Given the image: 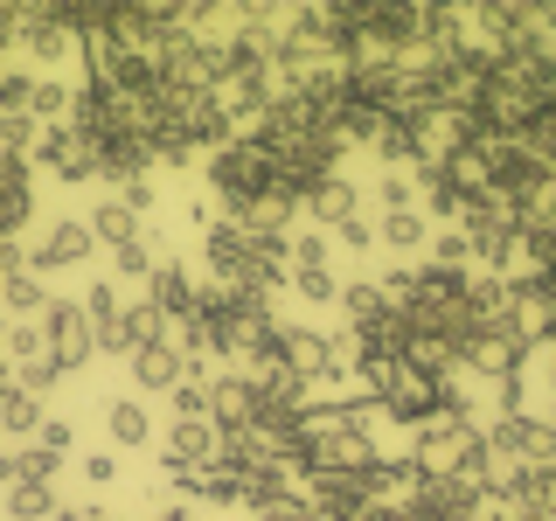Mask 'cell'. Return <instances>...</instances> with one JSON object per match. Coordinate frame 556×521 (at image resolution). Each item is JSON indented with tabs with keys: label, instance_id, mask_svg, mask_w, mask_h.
<instances>
[{
	"label": "cell",
	"instance_id": "6da1fadb",
	"mask_svg": "<svg viewBox=\"0 0 556 521\" xmlns=\"http://www.w3.org/2000/svg\"><path fill=\"white\" fill-rule=\"evenodd\" d=\"M202 181H208V195L223 202V216H237V208L271 195V161H265L257 139H230V147H216L202 161Z\"/></svg>",
	"mask_w": 556,
	"mask_h": 521
},
{
	"label": "cell",
	"instance_id": "7a4b0ae2",
	"mask_svg": "<svg viewBox=\"0 0 556 521\" xmlns=\"http://www.w3.org/2000/svg\"><path fill=\"white\" fill-rule=\"evenodd\" d=\"M35 327H42V347H49V361H56L63 376H77V369H91V361H98L91 320H84V306H77V300H49Z\"/></svg>",
	"mask_w": 556,
	"mask_h": 521
},
{
	"label": "cell",
	"instance_id": "3957f363",
	"mask_svg": "<svg viewBox=\"0 0 556 521\" xmlns=\"http://www.w3.org/2000/svg\"><path fill=\"white\" fill-rule=\"evenodd\" d=\"M278 369H292L306 390L341 376V341L320 334V327H278Z\"/></svg>",
	"mask_w": 556,
	"mask_h": 521
},
{
	"label": "cell",
	"instance_id": "277c9868",
	"mask_svg": "<svg viewBox=\"0 0 556 521\" xmlns=\"http://www.w3.org/2000/svg\"><path fill=\"white\" fill-rule=\"evenodd\" d=\"M473 439H480V424L473 417H452V410H439L431 424H417L410 431V459L425 466V473H452V466L473 452Z\"/></svg>",
	"mask_w": 556,
	"mask_h": 521
},
{
	"label": "cell",
	"instance_id": "5b68a950",
	"mask_svg": "<svg viewBox=\"0 0 556 521\" xmlns=\"http://www.w3.org/2000/svg\"><path fill=\"white\" fill-rule=\"evenodd\" d=\"M28 167L56 174V181H70V188H91V181H98L91 139H77L70 126H42V139H35V153H28Z\"/></svg>",
	"mask_w": 556,
	"mask_h": 521
},
{
	"label": "cell",
	"instance_id": "8992f818",
	"mask_svg": "<svg viewBox=\"0 0 556 521\" xmlns=\"http://www.w3.org/2000/svg\"><path fill=\"white\" fill-rule=\"evenodd\" d=\"M91 257H98V243H91V230H84V216H56L42 237H35L28 271L49 278V271H70V265H91Z\"/></svg>",
	"mask_w": 556,
	"mask_h": 521
},
{
	"label": "cell",
	"instance_id": "52a82bcc",
	"mask_svg": "<svg viewBox=\"0 0 556 521\" xmlns=\"http://www.w3.org/2000/svg\"><path fill=\"white\" fill-rule=\"evenodd\" d=\"M251 396H257V424H292L306 404H313V390L292 369H278V361H265V369H251Z\"/></svg>",
	"mask_w": 556,
	"mask_h": 521
},
{
	"label": "cell",
	"instance_id": "ba28073f",
	"mask_svg": "<svg viewBox=\"0 0 556 521\" xmlns=\"http://www.w3.org/2000/svg\"><path fill=\"white\" fill-rule=\"evenodd\" d=\"M306 514L313 521H362V508H369V486H362V473H313L300 486Z\"/></svg>",
	"mask_w": 556,
	"mask_h": 521
},
{
	"label": "cell",
	"instance_id": "9c48e42d",
	"mask_svg": "<svg viewBox=\"0 0 556 521\" xmlns=\"http://www.w3.org/2000/svg\"><path fill=\"white\" fill-rule=\"evenodd\" d=\"M404 508H410L417 521H480L486 500L473 494V486H459L452 473H431V480H425V486H417V494L404 500Z\"/></svg>",
	"mask_w": 556,
	"mask_h": 521
},
{
	"label": "cell",
	"instance_id": "30bf717a",
	"mask_svg": "<svg viewBox=\"0 0 556 521\" xmlns=\"http://www.w3.org/2000/svg\"><path fill=\"white\" fill-rule=\"evenodd\" d=\"M202 265H208V278H216V285H237L243 265H251V237H243L237 223L208 216V223H202Z\"/></svg>",
	"mask_w": 556,
	"mask_h": 521
},
{
	"label": "cell",
	"instance_id": "8fae6325",
	"mask_svg": "<svg viewBox=\"0 0 556 521\" xmlns=\"http://www.w3.org/2000/svg\"><path fill=\"white\" fill-rule=\"evenodd\" d=\"M35 216V167L0 153V237H22Z\"/></svg>",
	"mask_w": 556,
	"mask_h": 521
},
{
	"label": "cell",
	"instance_id": "7c38bea8",
	"mask_svg": "<svg viewBox=\"0 0 556 521\" xmlns=\"http://www.w3.org/2000/svg\"><path fill=\"white\" fill-rule=\"evenodd\" d=\"M139 300H147V306H153V313H161V320L174 327V320H188V313H195V278H188V265L161 257V271L147 278V292H139Z\"/></svg>",
	"mask_w": 556,
	"mask_h": 521
},
{
	"label": "cell",
	"instance_id": "4fadbf2b",
	"mask_svg": "<svg viewBox=\"0 0 556 521\" xmlns=\"http://www.w3.org/2000/svg\"><path fill=\"white\" fill-rule=\"evenodd\" d=\"M300 216H313V230L327 237V230H341L348 216H362V188L348 181V174H334V181H320V188L306 195V208H300Z\"/></svg>",
	"mask_w": 556,
	"mask_h": 521
},
{
	"label": "cell",
	"instance_id": "5bb4252c",
	"mask_svg": "<svg viewBox=\"0 0 556 521\" xmlns=\"http://www.w3.org/2000/svg\"><path fill=\"white\" fill-rule=\"evenodd\" d=\"M376 243H382L390 257H425L431 216H425V208H390V216H376Z\"/></svg>",
	"mask_w": 556,
	"mask_h": 521
},
{
	"label": "cell",
	"instance_id": "9a60e30c",
	"mask_svg": "<svg viewBox=\"0 0 556 521\" xmlns=\"http://www.w3.org/2000/svg\"><path fill=\"white\" fill-rule=\"evenodd\" d=\"M126 361H132V382H139L147 396H167L174 382H181V355H174L167 341H153V347H132Z\"/></svg>",
	"mask_w": 556,
	"mask_h": 521
},
{
	"label": "cell",
	"instance_id": "2e32d148",
	"mask_svg": "<svg viewBox=\"0 0 556 521\" xmlns=\"http://www.w3.org/2000/svg\"><path fill=\"white\" fill-rule=\"evenodd\" d=\"M104 431H112V452H139L153 439V417H147L139 396H112V404H104Z\"/></svg>",
	"mask_w": 556,
	"mask_h": 521
},
{
	"label": "cell",
	"instance_id": "e0dca14e",
	"mask_svg": "<svg viewBox=\"0 0 556 521\" xmlns=\"http://www.w3.org/2000/svg\"><path fill=\"white\" fill-rule=\"evenodd\" d=\"M161 459H174V466H208V459H216V424H188V417H174Z\"/></svg>",
	"mask_w": 556,
	"mask_h": 521
},
{
	"label": "cell",
	"instance_id": "ac0fdd59",
	"mask_svg": "<svg viewBox=\"0 0 556 521\" xmlns=\"http://www.w3.org/2000/svg\"><path fill=\"white\" fill-rule=\"evenodd\" d=\"M42 306H49V285L35 271L0 278V320H42Z\"/></svg>",
	"mask_w": 556,
	"mask_h": 521
},
{
	"label": "cell",
	"instance_id": "d6986e66",
	"mask_svg": "<svg viewBox=\"0 0 556 521\" xmlns=\"http://www.w3.org/2000/svg\"><path fill=\"white\" fill-rule=\"evenodd\" d=\"M84 230H91V243H104V251H118V243H132L139 237V216L118 195H104L91 216H84Z\"/></svg>",
	"mask_w": 556,
	"mask_h": 521
},
{
	"label": "cell",
	"instance_id": "ffe728a7",
	"mask_svg": "<svg viewBox=\"0 0 556 521\" xmlns=\"http://www.w3.org/2000/svg\"><path fill=\"white\" fill-rule=\"evenodd\" d=\"M362 208H376V216H390V208H417V174L410 167H376V188H369Z\"/></svg>",
	"mask_w": 556,
	"mask_h": 521
},
{
	"label": "cell",
	"instance_id": "44dd1931",
	"mask_svg": "<svg viewBox=\"0 0 556 521\" xmlns=\"http://www.w3.org/2000/svg\"><path fill=\"white\" fill-rule=\"evenodd\" d=\"M42 396H28V390H0V431H8V439H35V431H42Z\"/></svg>",
	"mask_w": 556,
	"mask_h": 521
},
{
	"label": "cell",
	"instance_id": "7402d4cb",
	"mask_svg": "<svg viewBox=\"0 0 556 521\" xmlns=\"http://www.w3.org/2000/svg\"><path fill=\"white\" fill-rule=\"evenodd\" d=\"M70 98H77V84H63V77H35V91H28V118H35V126H63V118H70Z\"/></svg>",
	"mask_w": 556,
	"mask_h": 521
},
{
	"label": "cell",
	"instance_id": "603a6c76",
	"mask_svg": "<svg viewBox=\"0 0 556 521\" xmlns=\"http://www.w3.org/2000/svg\"><path fill=\"white\" fill-rule=\"evenodd\" d=\"M56 486H35V480H14L8 486V521H56Z\"/></svg>",
	"mask_w": 556,
	"mask_h": 521
},
{
	"label": "cell",
	"instance_id": "cb8c5ba5",
	"mask_svg": "<svg viewBox=\"0 0 556 521\" xmlns=\"http://www.w3.org/2000/svg\"><path fill=\"white\" fill-rule=\"evenodd\" d=\"M153 271H161V243H153V237H132V243H118V251H112V278L147 285Z\"/></svg>",
	"mask_w": 556,
	"mask_h": 521
},
{
	"label": "cell",
	"instance_id": "d4e9b609",
	"mask_svg": "<svg viewBox=\"0 0 556 521\" xmlns=\"http://www.w3.org/2000/svg\"><path fill=\"white\" fill-rule=\"evenodd\" d=\"M286 285L300 292L306 306H341V278H334V265H313V271H306V265H292V271H286Z\"/></svg>",
	"mask_w": 556,
	"mask_h": 521
},
{
	"label": "cell",
	"instance_id": "484cf974",
	"mask_svg": "<svg viewBox=\"0 0 556 521\" xmlns=\"http://www.w3.org/2000/svg\"><path fill=\"white\" fill-rule=\"evenodd\" d=\"M390 313V292L382 285H341V320L348 327H369V320H382Z\"/></svg>",
	"mask_w": 556,
	"mask_h": 521
},
{
	"label": "cell",
	"instance_id": "4316f807",
	"mask_svg": "<svg viewBox=\"0 0 556 521\" xmlns=\"http://www.w3.org/2000/svg\"><path fill=\"white\" fill-rule=\"evenodd\" d=\"M35 139H42V126H35L28 112H0V153H8V161H28Z\"/></svg>",
	"mask_w": 556,
	"mask_h": 521
},
{
	"label": "cell",
	"instance_id": "83f0119b",
	"mask_svg": "<svg viewBox=\"0 0 556 521\" xmlns=\"http://www.w3.org/2000/svg\"><path fill=\"white\" fill-rule=\"evenodd\" d=\"M425 265H466V271H473V243H466V230H431Z\"/></svg>",
	"mask_w": 556,
	"mask_h": 521
},
{
	"label": "cell",
	"instance_id": "f1b7e54d",
	"mask_svg": "<svg viewBox=\"0 0 556 521\" xmlns=\"http://www.w3.org/2000/svg\"><path fill=\"white\" fill-rule=\"evenodd\" d=\"M77 306H84V320H91V327H104V320H118V313H126V300L112 292V278H91Z\"/></svg>",
	"mask_w": 556,
	"mask_h": 521
},
{
	"label": "cell",
	"instance_id": "f546056e",
	"mask_svg": "<svg viewBox=\"0 0 556 521\" xmlns=\"http://www.w3.org/2000/svg\"><path fill=\"white\" fill-rule=\"evenodd\" d=\"M167 404H174V417H188V424H208V382L181 376V382L167 390Z\"/></svg>",
	"mask_w": 556,
	"mask_h": 521
},
{
	"label": "cell",
	"instance_id": "4dcf8cb0",
	"mask_svg": "<svg viewBox=\"0 0 556 521\" xmlns=\"http://www.w3.org/2000/svg\"><path fill=\"white\" fill-rule=\"evenodd\" d=\"M126 334H132V347H153V341H167V320H161L147 300H132V306H126Z\"/></svg>",
	"mask_w": 556,
	"mask_h": 521
},
{
	"label": "cell",
	"instance_id": "1f68e13d",
	"mask_svg": "<svg viewBox=\"0 0 556 521\" xmlns=\"http://www.w3.org/2000/svg\"><path fill=\"white\" fill-rule=\"evenodd\" d=\"M63 382V369L49 355H35V361H22V369H14V390H28V396H49Z\"/></svg>",
	"mask_w": 556,
	"mask_h": 521
},
{
	"label": "cell",
	"instance_id": "d6a6232c",
	"mask_svg": "<svg viewBox=\"0 0 556 521\" xmlns=\"http://www.w3.org/2000/svg\"><path fill=\"white\" fill-rule=\"evenodd\" d=\"M292 265H334V243H327L320 230H292Z\"/></svg>",
	"mask_w": 556,
	"mask_h": 521
},
{
	"label": "cell",
	"instance_id": "836d02e7",
	"mask_svg": "<svg viewBox=\"0 0 556 521\" xmlns=\"http://www.w3.org/2000/svg\"><path fill=\"white\" fill-rule=\"evenodd\" d=\"M14 466H22V480H35V486H49V480H56V452H49V445H28V452H14Z\"/></svg>",
	"mask_w": 556,
	"mask_h": 521
},
{
	"label": "cell",
	"instance_id": "e575fe53",
	"mask_svg": "<svg viewBox=\"0 0 556 521\" xmlns=\"http://www.w3.org/2000/svg\"><path fill=\"white\" fill-rule=\"evenodd\" d=\"M327 243H341V251H376V216H348L341 230H327Z\"/></svg>",
	"mask_w": 556,
	"mask_h": 521
},
{
	"label": "cell",
	"instance_id": "d590c367",
	"mask_svg": "<svg viewBox=\"0 0 556 521\" xmlns=\"http://www.w3.org/2000/svg\"><path fill=\"white\" fill-rule=\"evenodd\" d=\"M28 445H49L56 459H70V445H77V424H70V417H42V431H35Z\"/></svg>",
	"mask_w": 556,
	"mask_h": 521
},
{
	"label": "cell",
	"instance_id": "8d00e7d4",
	"mask_svg": "<svg viewBox=\"0 0 556 521\" xmlns=\"http://www.w3.org/2000/svg\"><path fill=\"white\" fill-rule=\"evenodd\" d=\"M257 521H313V514H306L300 486H292V494H278V500H265V508H257Z\"/></svg>",
	"mask_w": 556,
	"mask_h": 521
},
{
	"label": "cell",
	"instance_id": "74e56055",
	"mask_svg": "<svg viewBox=\"0 0 556 521\" xmlns=\"http://www.w3.org/2000/svg\"><path fill=\"white\" fill-rule=\"evenodd\" d=\"M112 195H118V202H126V208H132V216H147V208H153V202H161V188H153V174H147V181H126V188H112Z\"/></svg>",
	"mask_w": 556,
	"mask_h": 521
},
{
	"label": "cell",
	"instance_id": "f35d334b",
	"mask_svg": "<svg viewBox=\"0 0 556 521\" xmlns=\"http://www.w3.org/2000/svg\"><path fill=\"white\" fill-rule=\"evenodd\" d=\"M84 480H91V486H118V452H91V459H84Z\"/></svg>",
	"mask_w": 556,
	"mask_h": 521
},
{
	"label": "cell",
	"instance_id": "ab89813d",
	"mask_svg": "<svg viewBox=\"0 0 556 521\" xmlns=\"http://www.w3.org/2000/svg\"><path fill=\"white\" fill-rule=\"evenodd\" d=\"M362 521H417L404 500H369V508H362Z\"/></svg>",
	"mask_w": 556,
	"mask_h": 521
},
{
	"label": "cell",
	"instance_id": "60d3db41",
	"mask_svg": "<svg viewBox=\"0 0 556 521\" xmlns=\"http://www.w3.org/2000/svg\"><path fill=\"white\" fill-rule=\"evenodd\" d=\"M14 480H22V466H14V452L0 445V486H14Z\"/></svg>",
	"mask_w": 556,
	"mask_h": 521
},
{
	"label": "cell",
	"instance_id": "b9f144b4",
	"mask_svg": "<svg viewBox=\"0 0 556 521\" xmlns=\"http://www.w3.org/2000/svg\"><path fill=\"white\" fill-rule=\"evenodd\" d=\"M56 521H104V508H56Z\"/></svg>",
	"mask_w": 556,
	"mask_h": 521
},
{
	"label": "cell",
	"instance_id": "7bdbcfd3",
	"mask_svg": "<svg viewBox=\"0 0 556 521\" xmlns=\"http://www.w3.org/2000/svg\"><path fill=\"white\" fill-rule=\"evenodd\" d=\"M153 521H195V514H188V508H181V500H167V508H161V514H153Z\"/></svg>",
	"mask_w": 556,
	"mask_h": 521
}]
</instances>
